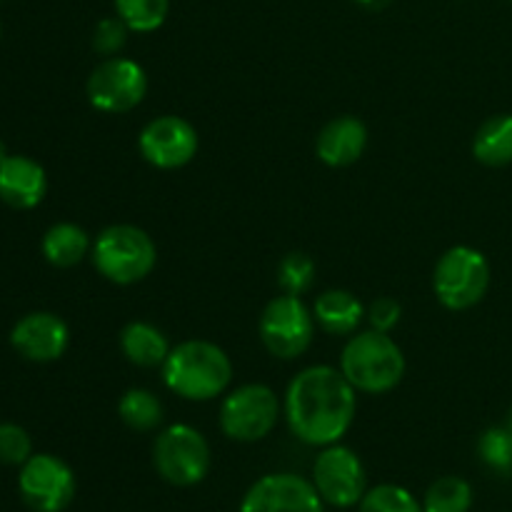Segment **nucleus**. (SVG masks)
Listing matches in <instances>:
<instances>
[{
    "label": "nucleus",
    "instance_id": "nucleus-1",
    "mask_svg": "<svg viewBox=\"0 0 512 512\" xmlns=\"http://www.w3.org/2000/svg\"><path fill=\"white\" fill-rule=\"evenodd\" d=\"M358 413V390L343 370L333 365H310L290 380L283 415L300 443L325 448L343 440Z\"/></svg>",
    "mask_w": 512,
    "mask_h": 512
},
{
    "label": "nucleus",
    "instance_id": "nucleus-2",
    "mask_svg": "<svg viewBox=\"0 0 512 512\" xmlns=\"http://www.w3.org/2000/svg\"><path fill=\"white\" fill-rule=\"evenodd\" d=\"M233 363L220 345L210 340H183L170 348L163 363V383L183 400L208 403L230 388Z\"/></svg>",
    "mask_w": 512,
    "mask_h": 512
},
{
    "label": "nucleus",
    "instance_id": "nucleus-3",
    "mask_svg": "<svg viewBox=\"0 0 512 512\" xmlns=\"http://www.w3.org/2000/svg\"><path fill=\"white\" fill-rule=\"evenodd\" d=\"M340 370L358 393H390L405 378L403 348L390 338V333L370 328L350 335L340 355Z\"/></svg>",
    "mask_w": 512,
    "mask_h": 512
},
{
    "label": "nucleus",
    "instance_id": "nucleus-4",
    "mask_svg": "<svg viewBox=\"0 0 512 512\" xmlns=\"http://www.w3.org/2000/svg\"><path fill=\"white\" fill-rule=\"evenodd\" d=\"M90 258L105 280L115 285H135L155 270L158 248L143 228L118 223L95 238Z\"/></svg>",
    "mask_w": 512,
    "mask_h": 512
},
{
    "label": "nucleus",
    "instance_id": "nucleus-5",
    "mask_svg": "<svg viewBox=\"0 0 512 512\" xmlns=\"http://www.w3.org/2000/svg\"><path fill=\"white\" fill-rule=\"evenodd\" d=\"M490 263L478 248L453 245L440 255L433 273V290L440 305L455 313L475 308L488 295Z\"/></svg>",
    "mask_w": 512,
    "mask_h": 512
},
{
    "label": "nucleus",
    "instance_id": "nucleus-6",
    "mask_svg": "<svg viewBox=\"0 0 512 512\" xmlns=\"http://www.w3.org/2000/svg\"><path fill=\"white\" fill-rule=\"evenodd\" d=\"M210 445L188 423L168 425L153 443V465L160 478L175 488H193L210 473Z\"/></svg>",
    "mask_w": 512,
    "mask_h": 512
},
{
    "label": "nucleus",
    "instance_id": "nucleus-7",
    "mask_svg": "<svg viewBox=\"0 0 512 512\" xmlns=\"http://www.w3.org/2000/svg\"><path fill=\"white\" fill-rule=\"evenodd\" d=\"M280 400L270 385L245 383L230 390L220 403L218 423L225 438L235 443H258L278 425Z\"/></svg>",
    "mask_w": 512,
    "mask_h": 512
},
{
    "label": "nucleus",
    "instance_id": "nucleus-8",
    "mask_svg": "<svg viewBox=\"0 0 512 512\" xmlns=\"http://www.w3.org/2000/svg\"><path fill=\"white\" fill-rule=\"evenodd\" d=\"M315 315L300 295H275L260 313L258 333L265 350L280 360H295L313 345Z\"/></svg>",
    "mask_w": 512,
    "mask_h": 512
},
{
    "label": "nucleus",
    "instance_id": "nucleus-9",
    "mask_svg": "<svg viewBox=\"0 0 512 512\" xmlns=\"http://www.w3.org/2000/svg\"><path fill=\"white\" fill-rule=\"evenodd\" d=\"M85 93H88L90 105L100 113H130L145 100L148 73L133 58H123V55L103 58V63L95 65L90 73Z\"/></svg>",
    "mask_w": 512,
    "mask_h": 512
},
{
    "label": "nucleus",
    "instance_id": "nucleus-10",
    "mask_svg": "<svg viewBox=\"0 0 512 512\" xmlns=\"http://www.w3.org/2000/svg\"><path fill=\"white\" fill-rule=\"evenodd\" d=\"M313 485L325 505L348 510L368 493L365 465L348 445H325L313 463Z\"/></svg>",
    "mask_w": 512,
    "mask_h": 512
},
{
    "label": "nucleus",
    "instance_id": "nucleus-11",
    "mask_svg": "<svg viewBox=\"0 0 512 512\" xmlns=\"http://www.w3.org/2000/svg\"><path fill=\"white\" fill-rule=\"evenodd\" d=\"M75 475L58 455H30L18 473V493L33 512H63L75 498Z\"/></svg>",
    "mask_w": 512,
    "mask_h": 512
},
{
    "label": "nucleus",
    "instance_id": "nucleus-12",
    "mask_svg": "<svg viewBox=\"0 0 512 512\" xmlns=\"http://www.w3.org/2000/svg\"><path fill=\"white\" fill-rule=\"evenodd\" d=\"M198 148V130L180 115H158L138 135L140 155L158 170L185 168L198 155Z\"/></svg>",
    "mask_w": 512,
    "mask_h": 512
},
{
    "label": "nucleus",
    "instance_id": "nucleus-13",
    "mask_svg": "<svg viewBox=\"0 0 512 512\" xmlns=\"http://www.w3.org/2000/svg\"><path fill=\"white\" fill-rule=\"evenodd\" d=\"M238 512H325L313 480L295 473H270L255 480Z\"/></svg>",
    "mask_w": 512,
    "mask_h": 512
},
{
    "label": "nucleus",
    "instance_id": "nucleus-14",
    "mask_svg": "<svg viewBox=\"0 0 512 512\" xmlns=\"http://www.w3.org/2000/svg\"><path fill=\"white\" fill-rule=\"evenodd\" d=\"M68 343V323L48 310L23 315L10 330V345L30 363H53V360L63 358Z\"/></svg>",
    "mask_w": 512,
    "mask_h": 512
},
{
    "label": "nucleus",
    "instance_id": "nucleus-15",
    "mask_svg": "<svg viewBox=\"0 0 512 512\" xmlns=\"http://www.w3.org/2000/svg\"><path fill=\"white\" fill-rule=\"evenodd\" d=\"M48 193V175L38 160L8 153L0 160V200L8 208L33 210Z\"/></svg>",
    "mask_w": 512,
    "mask_h": 512
},
{
    "label": "nucleus",
    "instance_id": "nucleus-16",
    "mask_svg": "<svg viewBox=\"0 0 512 512\" xmlns=\"http://www.w3.org/2000/svg\"><path fill=\"white\" fill-rule=\"evenodd\" d=\"M365 148H368V128L355 115L333 118L323 125L318 140H315L318 160L328 168H348V165L358 163Z\"/></svg>",
    "mask_w": 512,
    "mask_h": 512
},
{
    "label": "nucleus",
    "instance_id": "nucleus-17",
    "mask_svg": "<svg viewBox=\"0 0 512 512\" xmlns=\"http://www.w3.org/2000/svg\"><path fill=\"white\" fill-rule=\"evenodd\" d=\"M315 323L330 335H353L365 318V305L350 290H325L313 305Z\"/></svg>",
    "mask_w": 512,
    "mask_h": 512
},
{
    "label": "nucleus",
    "instance_id": "nucleus-18",
    "mask_svg": "<svg viewBox=\"0 0 512 512\" xmlns=\"http://www.w3.org/2000/svg\"><path fill=\"white\" fill-rule=\"evenodd\" d=\"M120 350L125 360L138 368H163L170 343L158 325L148 320H133L120 330Z\"/></svg>",
    "mask_w": 512,
    "mask_h": 512
},
{
    "label": "nucleus",
    "instance_id": "nucleus-19",
    "mask_svg": "<svg viewBox=\"0 0 512 512\" xmlns=\"http://www.w3.org/2000/svg\"><path fill=\"white\" fill-rule=\"evenodd\" d=\"M40 250L53 268H75L93 250V243L78 223H55L45 230Z\"/></svg>",
    "mask_w": 512,
    "mask_h": 512
},
{
    "label": "nucleus",
    "instance_id": "nucleus-20",
    "mask_svg": "<svg viewBox=\"0 0 512 512\" xmlns=\"http://www.w3.org/2000/svg\"><path fill=\"white\" fill-rule=\"evenodd\" d=\"M473 155L488 168H505L512 163V113L485 120L473 138Z\"/></svg>",
    "mask_w": 512,
    "mask_h": 512
},
{
    "label": "nucleus",
    "instance_id": "nucleus-21",
    "mask_svg": "<svg viewBox=\"0 0 512 512\" xmlns=\"http://www.w3.org/2000/svg\"><path fill=\"white\" fill-rule=\"evenodd\" d=\"M118 415L130 430L138 433H150L163 423V403L153 390L130 388L123 398L118 400Z\"/></svg>",
    "mask_w": 512,
    "mask_h": 512
},
{
    "label": "nucleus",
    "instance_id": "nucleus-22",
    "mask_svg": "<svg viewBox=\"0 0 512 512\" xmlns=\"http://www.w3.org/2000/svg\"><path fill=\"white\" fill-rule=\"evenodd\" d=\"M470 508H473V488L458 475L438 478L425 490L423 512H468Z\"/></svg>",
    "mask_w": 512,
    "mask_h": 512
},
{
    "label": "nucleus",
    "instance_id": "nucleus-23",
    "mask_svg": "<svg viewBox=\"0 0 512 512\" xmlns=\"http://www.w3.org/2000/svg\"><path fill=\"white\" fill-rule=\"evenodd\" d=\"M115 15L130 28V33H155L165 25L170 0H113Z\"/></svg>",
    "mask_w": 512,
    "mask_h": 512
},
{
    "label": "nucleus",
    "instance_id": "nucleus-24",
    "mask_svg": "<svg viewBox=\"0 0 512 512\" xmlns=\"http://www.w3.org/2000/svg\"><path fill=\"white\" fill-rule=\"evenodd\" d=\"M358 512H423V503L400 485L383 483L370 488L358 503Z\"/></svg>",
    "mask_w": 512,
    "mask_h": 512
},
{
    "label": "nucleus",
    "instance_id": "nucleus-25",
    "mask_svg": "<svg viewBox=\"0 0 512 512\" xmlns=\"http://www.w3.org/2000/svg\"><path fill=\"white\" fill-rule=\"evenodd\" d=\"M478 455L493 473L512 478V428H488L478 440Z\"/></svg>",
    "mask_w": 512,
    "mask_h": 512
},
{
    "label": "nucleus",
    "instance_id": "nucleus-26",
    "mask_svg": "<svg viewBox=\"0 0 512 512\" xmlns=\"http://www.w3.org/2000/svg\"><path fill=\"white\" fill-rule=\"evenodd\" d=\"M315 260L308 253H288L278 263V285L283 293L303 295L313 288Z\"/></svg>",
    "mask_w": 512,
    "mask_h": 512
},
{
    "label": "nucleus",
    "instance_id": "nucleus-27",
    "mask_svg": "<svg viewBox=\"0 0 512 512\" xmlns=\"http://www.w3.org/2000/svg\"><path fill=\"white\" fill-rule=\"evenodd\" d=\"M33 455V440L18 423H0V463L23 465Z\"/></svg>",
    "mask_w": 512,
    "mask_h": 512
},
{
    "label": "nucleus",
    "instance_id": "nucleus-28",
    "mask_svg": "<svg viewBox=\"0 0 512 512\" xmlns=\"http://www.w3.org/2000/svg\"><path fill=\"white\" fill-rule=\"evenodd\" d=\"M130 28L118 18V15H108L100 20L93 30V50L103 58H113L120 55V50L128 43Z\"/></svg>",
    "mask_w": 512,
    "mask_h": 512
},
{
    "label": "nucleus",
    "instance_id": "nucleus-29",
    "mask_svg": "<svg viewBox=\"0 0 512 512\" xmlns=\"http://www.w3.org/2000/svg\"><path fill=\"white\" fill-rule=\"evenodd\" d=\"M365 318H368L370 328L380 330V333H393L398 328L400 318H403V305L398 303L395 298H375L373 303L365 308Z\"/></svg>",
    "mask_w": 512,
    "mask_h": 512
},
{
    "label": "nucleus",
    "instance_id": "nucleus-30",
    "mask_svg": "<svg viewBox=\"0 0 512 512\" xmlns=\"http://www.w3.org/2000/svg\"><path fill=\"white\" fill-rule=\"evenodd\" d=\"M353 3H358L365 10H385L393 0H353Z\"/></svg>",
    "mask_w": 512,
    "mask_h": 512
},
{
    "label": "nucleus",
    "instance_id": "nucleus-31",
    "mask_svg": "<svg viewBox=\"0 0 512 512\" xmlns=\"http://www.w3.org/2000/svg\"><path fill=\"white\" fill-rule=\"evenodd\" d=\"M5 155H8V148H5V143H3V140H0V160H3Z\"/></svg>",
    "mask_w": 512,
    "mask_h": 512
},
{
    "label": "nucleus",
    "instance_id": "nucleus-32",
    "mask_svg": "<svg viewBox=\"0 0 512 512\" xmlns=\"http://www.w3.org/2000/svg\"><path fill=\"white\" fill-rule=\"evenodd\" d=\"M510 428H512V413H510Z\"/></svg>",
    "mask_w": 512,
    "mask_h": 512
}]
</instances>
